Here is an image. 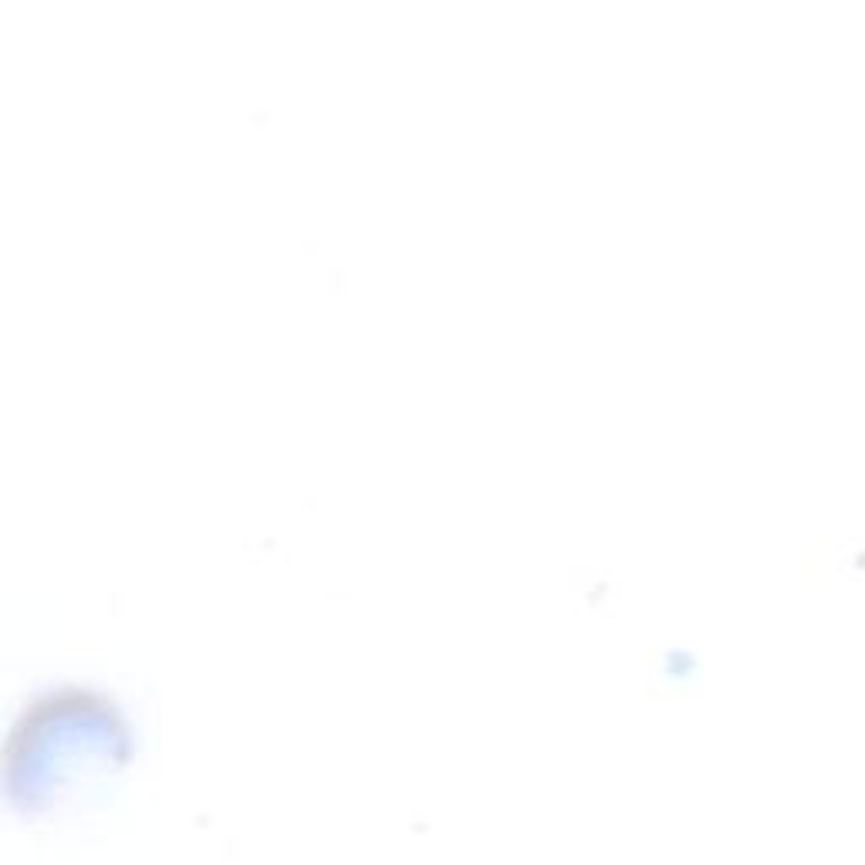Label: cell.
Listing matches in <instances>:
<instances>
[{"instance_id": "6da1fadb", "label": "cell", "mask_w": 865, "mask_h": 865, "mask_svg": "<svg viewBox=\"0 0 865 865\" xmlns=\"http://www.w3.org/2000/svg\"><path fill=\"white\" fill-rule=\"evenodd\" d=\"M129 727L112 697L61 686L17 717L7 740V788L24 808H48L55 791L95 784L129 757Z\"/></svg>"}]
</instances>
